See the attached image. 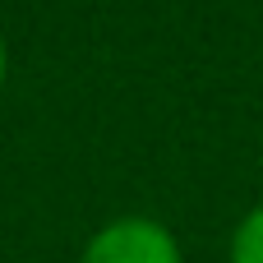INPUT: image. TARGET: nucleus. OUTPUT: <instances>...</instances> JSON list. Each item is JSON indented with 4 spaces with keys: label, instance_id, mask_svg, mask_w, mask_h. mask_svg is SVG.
<instances>
[{
    "label": "nucleus",
    "instance_id": "nucleus-1",
    "mask_svg": "<svg viewBox=\"0 0 263 263\" xmlns=\"http://www.w3.org/2000/svg\"><path fill=\"white\" fill-rule=\"evenodd\" d=\"M79 263H180V245L153 217H116L88 240Z\"/></svg>",
    "mask_w": 263,
    "mask_h": 263
},
{
    "label": "nucleus",
    "instance_id": "nucleus-2",
    "mask_svg": "<svg viewBox=\"0 0 263 263\" xmlns=\"http://www.w3.org/2000/svg\"><path fill=\"white\" fill-rule=\"evenodd\" d=\"M231 263H263V203L240 217L231 236Z\"/></svg>",
    "mask_w": 263,
    "mask_h": 263
},
{
    "label": "nucleus",
    "instance_id": "nucleus-3",
    "mask_svg": "<svg viewBox=\"0 0 263 263\" xmlns=\"http://www.w3.org/2000/svg\"><path fill=\"white\" fill-rule=\"evenodd\" d=\"M0 83H5V37H0Z\"/></svg>",
    "mask_w": 263,
    "mask_h": 263
}]
</instances>
